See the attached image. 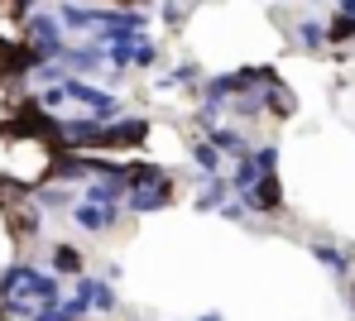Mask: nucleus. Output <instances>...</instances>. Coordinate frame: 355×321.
Here are the masks:
<instances>
[{
	"label": "nucleus",
	"instance_id": "1a4fd4ad",
	"mask_svg": "<svg viewBox=\"0 0 355 321\" xmlns=\"http://www.w3.org/2000/svg\"><path fill=\"white\" fill-rule=\"evenodd\" d=\"M264 111H274V116H284V120H288V116L297 111V96L284 86V82H274V86H264Z\"/></svg>",
	"mask_w": 355,
	"mask_h": 321
},
{
	"label": "nucleus",
	"instance_id": "6e6552de",
	"mask_svg": "<svg viewBox=\"0 0 355 321\" xmlns=\"http://www.w3.org/2000/svg\"><path fill=\"white\" fill-rule=\"evenodd\" d=\"M264 173H259V163H254V149L250 154H236V168H231V187L236 192H245V187H254Z\"/></svg>",
	"mask_w": 355,
	"mask_h": 321
},
{
	"label": "nucleus",
	"instance_id": "a211bd4d",
	"mask_svg": "<svg viewBox=\"0 0 355 321\" xmlns=\"http://www.w3.org/2000/svg\"><path fill=\"white\" fill-rule=\"evenodd\" d=\"M135 63H139V67H154V63H159V44H154L149 34L139 39V53H135Z\"/></svg>",
	"mask_w": 355,
	"mask_h": 321
},
{
	"label": "nucleus",
	"instance_id": "5701e85b",
	"mask_svg": "<svg viewBox=\"0 0 355 321\" xmlns=\"http://www.w3.org/2000/svg\"><path fill=\"white\" fill-rule=\"evenodd\" d=\"M197 321H221V312H207V317H197Z\"/></svg>",
	"mask_w": 355,
	"mask_h": 321
},
{
	"label": "nucleus",
	"instance_id": "9d476101",
	"mask_svg": "<svg viewBox=\"0 0 355 321\" xmlns=\"http://www.w3.org/2000/svg\"><path fill=\"white\" fill-rule=\"evenodd\" d=\"M207 139L221 149V154H250V139L240 134V129H226V125H211L207 129Z\"/></svg>",
	"mask_w": 355,
	"mask_h": 321
},
{
	"label": "nucleus",
	"instance_id": "4468645a",
	"mask_svg": "<svg viewBox=\"0 0 355 321\" xmlns=\"http://www.w3.org/2000/svg\"><path fill=\"white\" fill-rule=\"evenodd\" d=\"M312 259H322V264H327L336 278H346V273H351V259L341 255V250H331V245H322V240L312 245Z\"/></svg>",
	"mask_w": 355,
	"mask_h": 321
},
{
	"label": "nucleus",
	"instance_id": "b1692460",
	"mask_svg": "<svg viewBox=\"0 0 355 321\" xmlns=\"http://www.w3.org/2000/svg\"><path fill=\"white\" fill-rule=\"evenodd\" d=\"M351 297H355V278H351Z\"/></svg>",
	"mask_w": 355,
	"mask_h": 321
},
{
	"label": "nucleus",
	"instance_id": "0eeeda50",
	"mask_svg": "<svg viewBox=\"0 0 355 321\" xmlns=\"http://www.w3.org/2000/svg\"><path fill=\"white\" fill-rule=\"evenodd\" d=\"M53 63H58V67H72V72H92V67L106 63V48H101V44H92V48H62Z\"/></svg>",
	"mask_w": 355,
	"mask_h": 321
},
{
	"label": "nucleus",
	"instance_id": "ddd939ff",
	"mask_svg": "<svg viewBox=\"0 0 355 321\" xmlns=\"http://www.w3.org/2000/svg\"><path fill=\"white\" fill-rule=\"evenodd\" d=\"M72 196H82V192H72V187H39V196H34V201H39L44 211H62V206L72 211Z\"/></svg>",
	"mask_w": 355,
	"mask_h": 321
},
{
	"label": "nucleus",
	"instance_id": "39448f33",
	"mask_svg": "<svg viewBox=\"0 0 355 321\" xmlns=\"http://www.w3.org/2000/svg\"><path fill=\"white\" fill-rule=\"evenodd\" d=\"M72 221H77L82 230L96 235V230H111V226L120 221V206H96V201L82 196V201H72Z\"/></svg>",
	"mask_w": 355,
	"mask_h": 321
},
{
	"label": "nucleus",
	"instance_id": "4be33fe9",
	"mask_svg": "<svg viewBox=\"0 0 355 321\" xmlns=\"http://www.w3.org/2000/svg\"><path fill=\"white\" fill-rule=\"evenodd\" d=\"M182 15H187V10H182L178 0H164V19H168V24H182Z\"/></svg>",
	"mask_w": 355,
	"mask_h": 321
},
{
	"label": "nucleus",
	"instance_id": "f3484780",
	"mask_svg": "<svg viewBox=\"0 0 355 321\" xmlns=\"http://www.w3.org/2000/svg\"><path fill=\"white\" fill-rule=\"evenodd\" d=\"M53 268L58 273H82V255L72 245H53Z\"/></svg>",
	"mask_w": 355,
	"mask_h": 321
},
{
	"label": "nucleus",
	"instance_id": "412c9836",
	"mask_svg": "<svg viewBox=\"0 0 355 321\" xmlns=\"http://www.w3.org/2000/svg\"><path fill=\"white\" fill-rule=\"evenodd\" d=\"M245 211H250L245 196H240V201H221V216H226V221H245Z\"/></svg>",
	"mask_w": 355,
	"mask_h": 321
},
{
	"label": "nucleus",
	"instance_id": "7ed1b4c3",
	"mask_svg": "<svg viewBox=\"0 0 355 321\" xmlns=\"http://www.w3.org/2000/svg\"><path fill=\"white\" fill-rule=\"evenodd\" d=\"M168 196H173V178H164V183H144V187H130V192H125V206H130L135 216H144V211L168 206Z\"/></svg>",
	"mask_w": 355,
	"mask_h": 321
},
{
	"label": "nucleus",
	"instance_id": "6ab92c4d",
	"mask_svg": "<svg viewBox=\"0 0 355 321\" xmlns=\"http://www.w3.org/2000/svg\"><path fill=\"white\" fill-rule=\"evenodd\" d=\"M254 163H259V173H274V163H279V149H274V144H259V149H254Z\"/></svg>",
	"mask_w": 355,
	"mask_h": 321
},
{
	"label": "nucleus",
	"instance_id": "423d86ee",
	"mask_svg": "<svg viewBox=\"0 0 355 321\" xmlns=\"http://www.w3.org/2000/svg\"><path fill=\"white\" fill-rule=\"evenodd\" d=\"M29 44H34V48L44 53V63H49V58H58V53H62L58 24H53L49 15H34V19H29Z\"/></svg>",
	"mask_w": 355,
	"mask_h": 321
},
{
	"label": "nucleus",
	"instance_id": "f8f14e48",
	"mask_svg": "<svg viewBox=\"0 0 355 321\" xmlns=\"http://www.w3.org/2000/svg\"><path fill=\"white\" fill-rule=\"evenodd\" d=\"M192 163H197V168H202L207 178H216V173H221V149H216L211 139H202V144L192 149Z\"/></svg>",
	"mask_w": 355,
	"mask_h": 321
},
{
	"label": "nucleus",
	"instance_id": "dca6fc26",
	"mask_svg": "<svg viewBox=\"0 0 355 321\" xmlns=\"http://www.w3.org/2000/svg\"><path fill=\"white\" fill-rule=\"evenodd\" d=\"M34 206H39V201H34ZM34 206H19V211H10V226L19 230V240H29V235L39 230V211H34Z\"/></svg>",
	"mask_w": 355,
	"mask_h": 321
},
{
	"label": "nucleus",
	"instance_id": "2eb2a0df",
	"mask_svg": "<svg viewBox=\"0 0 355 321\" xmlns=\"http://www.w3.org/2000/svg\"><path fill=\"white\" fill-rule=\"evenodd\" d=\"M297 44H302V48H327L331 34H327L317 19H302V24H297Z\"/></svg>",
	"mask_w": 355,
	"mask_h": 321
},
{
	"label": "nucleus",
	"instance_id": "f257e3e1",
	"mask_svg": "<svg viewBox=\"0 0 355 321\" xmlns=\"http://www.w3.org/2000/svg\"><path fill=\"white\" fill-rule=\"evenodd\" d=\"M144 139H149V120L144 116H130V120H116V125H101L96 149H135Z\"/></svg>",
	"mask_w": 355,
	"mask_h": 321
},
{
	"label": "nucleus",
	"instance_id": "9b49d317",
	"mask_svg": "<svg viewBox=\"0 0 355 321\" xmlns=\"http://www.w3.org/2000/svg\"><path fill=\"white\" fill-rule=\"evenodd\" d=\"M226 187H231V178H211L202 192H197V211H221V201H226Z\"/></svg>",
	"mask_w": 355,
	"mask_h": 321
},
{
	"label": "nucleus",
	"instance_id": "f03ea898",
	"mask_svg": "<svg viewBox=\"0 0 355 321\" xmlns=\"http://www.w3.org/2000/svg\"><path fill=\"white\" fill-rule=\"evenodd\" d=\"M58 86H62L67 101H82V106H92V111H101V116H116V111H120V101L111 96V91H96V86L82 82V77H62Z\"/></svg>",
	"mask_w": 355,
	"mask_h": 321
},
{
	"label": "nucleus",
	"instance_id": "aec40b11",
	"mask_svg": "<svg viewBox=\"0 0 355 321\" xmlns=\"http://www.w3.org/2000/svg\"><path fill=\"white\" fill-rule=\"evenodd\" d=\"M92 307H96V312H116V293H111V283H96V297H92Z\"/></svg>",
	"mask_w": 355,
	"mask_h": 321
},
{
	"label": "nucleus",
	"instance_id": "20e7f679",
	"mask_svg": "<svg viewBox=\"0 0 355 321\" xmlns=\"http://www.w3.org/2000/svg\"><path fill=\"white\" fill-rule=\"evenodd\" d=\"M240 196H245V206H250V211H264V216H269V211H284V187H279V178H274V173H264L254 187H245Z\"/></svg>",
	"mask_w": 355,
	"mask_h": 321
}]
</instances>
